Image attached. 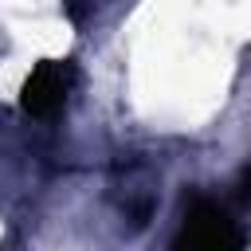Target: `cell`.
Returning a JSON list of instances; mask_svg holds the SVG:
<instances>
[{"label": "cell", "mask_w": 251, "mask_h": 251, "mask_svg": "<svg viewBox=\"0 0 251 251\" xmlns=\"http://www.w3.org/2000/svg\"><path fill=\"white\" fill-rule=\"evenodd\" d=\"M173 251H243V231L208 196H196L184 212V224L173 239Z\"/></svg>", "instance_id": "obj_1"}, {"label": "cell", "mask_w": 251, "mask_h": 251, "mask_svg": "<svg viewBox=\"0 0 251 251\" xmlns=\"http://www.w3.org/2000/svg\"><path fill=\"white\" fill-rule=\"evenodd\" d=\"M67 90H71V63L43 59V63L27 75L24 94H20V106H24L31 118H51V114L63 110Z\"/></svg>", "instance_id": "obj_2"}]
</instances>
